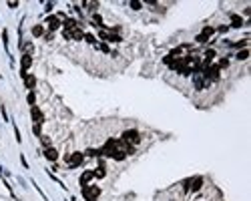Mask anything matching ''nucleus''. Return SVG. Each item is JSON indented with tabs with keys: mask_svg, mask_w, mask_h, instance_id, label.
Returning a JSON list of instances; mask_svg holds the SVG:
<instances>
[{
	"mask_svg": "<svg viewBox=\"0 0 251 201\" xmlns=\"http://www.w3.org/2000/svg\"><path fill=\"white\" fill-rule=\"evenodd\" d=\"M100 195V189L97 187V185H86V187H82V197H85L86 201H97V197Z\"/></svg>",
	"mask_w": 251,
	"mask_h": 201,
	"instance_id": "f257e3e1",
	"label": "nucleus"
},
{
	"mask_svg": "<svg viewBox=\"0 0 251 201\" xmlns=\"http://www.w3.org/2000/svg\"><path fill=\"white\" fill-rule=\"evenodd\" d=\"M121 141H125L127 145L135 147V145L141 141V135H139V131H125V133H123V139H121Z\"/></svg>",
	"mask_w": 251,
	"mask_h": 201,
	"instance_id": "f03ea898",
	"label": "nucleus"
},
{
	"mask_svg": "<svg viewBox=\"0 0 251 201\" xmlns=\"http://www.w3.org/2000/svg\"><path fill=\"white\" fill-rule=\"evenodd\" d=\"M219 73H221V68H219L217 64H213V67H207L203 70V76H205V79H209V80H217L219 79Z\"/></svg>",
	"mask_w": 251,
	"mask_h": 201,
	"instance_id": "7ed1b4c3",
	"label": "nucleus"
},
{
	"mask_svg": "<svg viewBox=\"0 0 251 201\" xmlns=\"http://www.w3.org/2000/svg\"><path fill=\"white\" fill-rule=\"evenodd\" d=\"M66 163H68L70 167L80 165V163H82V153H70V155H66Z\"/></svg>",
	"mask_w": 251,
	"mask_h": 201,
	"instance_id": "20e7f679",
	"label": "nucleus"
},
{
	"mask_svg": "<svg viewBox=\"0 0 251 201\" xmlns=\"http://www.w3.org/2000/svg\"><path fill=\"white\" fill-rule=\"evenodd\" d=\"M32 64V58H30V54H24L22 60H20V67H22V76H26V68Z\"/></svg>",
	"mask_w": 251,
	"mask_h": 201,
	"instance_id": "39448f33",
	"label": "nucleus"
},
{
	"mask_svg": "<svg viewBox=\"0 0 251 201\" xmlns=\"http://www.w3.org/2000/svg\"><path fill=\"white\" fill-rule=\"evenodd\" d=\"M201 187H203V177H195V179L189 181V189L191 191H199Z\"/></svg>",
	"mask_w": 251,
	"mask_h": 201,
	"instance_id": "423d86ee",
	"label": "nucleus"
},
{
	"mask_svg": "<svg viewBox=\"0 0 251 201\" xmlns=\"http://www.w3.org/2000/svg\"><path fill=\"white\" fill-rule=\"evenodd\" d=\"M93 177H94L93 171H85V173L80 175V185H82V187H86V185H88V181L93 179Z\"/></svg>",
	"mask_w": 251,
	"mask_h": 201,
	"instance_id": "0eeeda50",
	"label": "nucleus"
},
{
	"mask_svg": "<svg viewBox=\"0 0 251 201\" xmlns=\"http://www.w3.org/2000/svg\"><path fill=\"white\" fill-rule=\"evenodd\" d=\"M44 157H46L48 161H56V159H58V151L52 149V147H48L46 151H44Z\"/></svg>",
	"mask_w": 251,
	"mask_h": 201,
	"instance_id": "6e6552de",
	"label": "nucleus"
},
{
	"mask_svg": "<svg viewBox=\"0 0 251 201\" xmlns=\"http://www.w3.org/2000/svg\"><path fill=\"white\" fill-rule=\"evenodd\" d=\"M32 121L36 123V125H40L42 121H44V117H42V113H40V109L32 107Z\"/></svg>",
	"mask_w": 251,
	"mask_h": 201,
	"instance_id": "1a4fd4ad",
	"label": "nucleus"
},
{
	"mask_svg": "<svg viewBox=\"0 0 251 201\" xmlns=\"http://www.w3.org/2000/svg\"><path fill=\"white\" fill-rule=\"evenodd\" d=\"M46 22H48V26L52 28V30H56V28L60 26V20H58V16H48V20H46Z\"/></svg>",
	"mask_w": 251,
	"mask_h": 201,
	"instance_id": "9d476101",
	"label": "nucleus"
},
{
	"mask_svg": "<svg viewBox=\"0 0 251 201\" xmlns=\"http://www.w3.org/2000/svg\"><path fill=\"white\" fill-rule=\"evenodd\" d=\"M24 85H26V88H34V85H36V79H34L32 74H26V76H24Z\"/></svg>",
	"mask_w": 251,
	"mask_h": 201,
	"instance_id": "9b49d317",
	"label": "nucleus"
},
{
	"mask_svg": "<svg viewBox=\"0 0 251 201\" xmlns=\"http://www.w3.org/2000/svg\"><path fill=\"white\" fill-rule=\"evenodd\" d=\"M231 22H233V24H231L233 28H241V26H243V20H241V16H237V14H233V16H231Z\"/></svg>",
	"mask_w": 251,
	"mask_h": 201,
	"instance_id": "f8f14e48",
	"label": "nucleus"
},
{
	"mask_svg": "<svg viewBox=\"0 0 251 201\" xmlns=\"http://www.w3.org/2000/svg\"><path fill=\"white\" fill-rule=\"evenodd\" d=\"M93 173H94V177H99V179H100V177H105V175H106V171H105V165H100V167L97 169V171H93Z\"/></svg>",
	"mask_w": 251,
	"mask_h": 201,
	"instance_id": "ddd939ff",
	"label": "nucleus"
},
{
	"mask_svg": "<svg viewBox=\"0 0 251 201\" xmlns=\"http://www.w3.org/2000/svg\"><path fill=\"white\" fill-rule=\"evenodd\" d=\"M247 56H249V50H247V48L239 50V54H237V58H239V60H247Z\"/></svg>",
	"mask_w": 251,
	"mask_h": 201,
	"instance_id": "4468645a",
	"label": "nucleus"
},
{
	"mask_svg": "<svg viewBox=\"0 0 251 201\" xmlns=\"http://www.w3.org/2000/svg\"><path fill=\"white\" fill-rule=\"evenodd\" d=\"M80 38H85V34L80 32L79 28H74V30H73V40H80Z\"/></svg>",
	"mask_w": 251,
	"mask_h": 201,
	"instance_id": "2eb2a0df",
	"label": "nucleus"
},
{
	"mask_svg": "<svg viewBox=\"0 0 251 201\" xmlns=\"http://www.w3.org/2000/svg\"><path fill=\"white\" fill-rule=\"evenodd\" d=\"M32 34H34V36H42V34H44V28H42V26H34L32 28Z\"/></svg>",
	"mask_w": 251,
	"mask_h": 201,
	"instance_id": "dca6fc26",
	"label": "nucleus"
},
{
	"mask_svg": "<svg viewBox=\"0 0 251 201\" xmlns=\"http://www.w3.org/2000/svg\"><path fill=\"white\" fill-rule=\"evenodd\" d=\"M213 32H215V30H213L211 26H205V28H203V32H201V34H203V36H207V38H209V36H211Z\"/></svg>",
	"mask_w": 251,
	"mask_h": 201,
	"instance_id": "f3484780",
	"label": "nucleus"
},
{
	"mask_svg": "<svg viewBox=\"0 0 251 201\" xmlns=\"http://www.w3.org/2000/svg\"><path fill=\"white\" fill-rule=\"evenodd\" d=\"M93 22L97 24V26H103V18H100L99 14H94V16H93Z\"/></svg>",
	"mask_w": 251,
	"mask_h": 201,
	"instance_id": "a211bd4d",
	"label": "nucleus"
},
{
	"mask_svg": "<svg viewBox=\"0 0 251 201\" xmlns=\"http://www.w3.org/2000/svg\"><path fill=\"white\" fill-rule=\"evenodd\" d=\"M85 40H86V42H91V44H94V42H97V38H94L93 34H85Z\"/></svg>",
	"mask_w": 251,
	"mask_h": 201,
	"instance_id": "6ab92c4d",
	"label": "nucleus"
},
{
	"mask_svg": "<svg viewBox=\"0 0 251 201\" xmlns=\"http://www.w3.org/2000/svg\"><path fill=\"white\" fill-rule=\"evenodd\" d=\"M227 64H229V60H227V58H221V60H219V64H217V67H219V68H225Z\"/></svg>",
	"mask_w": 251,
	"mask_h": 201,
	"instance_id": "aec40b11",
	"label": "nucleus"
},
{
	"mask_svg": "<svg viewBox=\"0 0 251 201\" xmlns=\"http://www.w3.org/2000/svg\"><path fill=\"white\" fill-rule=\"evenodd\" d=\"M86 155H88V157H97V155H99V151H97V149H88V151H86Z\"/></svg>",
	"mask_w": 251,
	"mask_h": 201,
	"instance_id": "412c9836",
	"label": "nucleus"
},
{
	"mask_svg": "<svg viewBox=\"0 0 251 201\" xmlns=\"http://www.w3.org/2000/svg\"><path fill=\"white\" fill-rule=\"evenodd\" d=\"M247 46V40H239L237 44H235V48H245Z\"/></svg>",
	"mask_w": 251,
	"mask_h": 201,
	"instance_id": "4be33fe9",
	"label": "nucleus"
},
{
	"mask_svg": "<svg viewBox=\"0 0 251 201\" xmlns=\"http://www.w3.org/2000/svg\"><path fill=\"white\" fill-rule=\"evenodd\" d=\"M195 40H197V42H207L209 38H207V36H203V34H199V36H197Z\"/></svg>",
	"mask_w": 251,
	"mask_h": 201,
	"instance_id": "5701e85b",
	"label": "nucleus"
},
{
	"mask_svg": "<svg viewBox=\"0 0 251 201\" xmlns=\"http://www.w3.org/2000/svg\"><path fill=\"white\" fill-rule=\"evenodd\" d=\"M85 6H88V8H91V10H94V8L99 6V4H97V2H86Z\"/></svg>",
	"mask_w": 251,
	"mask_h": 201,
	"instance_id": "b1692460",
	"label": "nucleus"
},
{
	"mask_svg": "<svg viewBox=\"0 0 251 201\" xmlns=\"http://www.w3.org/2000/svg\"><path fill=\"white\" fill-rule=\"evenodd\" d=\"M131 8H135V10H139V8H141V2H135V0H133V2H131Z\"/></svg>",
	"mask_w": 251,
	"mask_h": 201,
	"instance_id": "393cba45",
	"label": "nucleus"
},
{
	"mask_svg": "<svg viewBox=\"0 0 251 201\" xmlns=\"http://www.w3.org/2000/svg\"><path fill=\"white\" fill-rule=\"evenodd\" d=\"M42 145L48 147V145H50V139H48V137H42Z\"/></svg>",
	"mask_w": 251,
	"mask_h": 201,
	"instance_id": "a878e982",
	"label": "nucleus"
},
{
	"mask_svg": "<svg viewBox=\"0 0 251 201\" xmlns=\"http://www.w3.org/2000/svg\"><path fill=\"white\" fill-rule=\"evenodd\" d=\"M34 135H36V137H40V125H34Z\"/></svg>",
	"mask_w": 251,
	"mask_h": 201,
	"instance_id": "bb28decb",
	"label": "nucleus"
},
{
	"mask_svg": "<svg viewBox=\"0 0 251 201\" xmlns=\"http://www.w3.org/2000/svg\"><path fill=\"white\" fill-rule=\"evenodd\" d=\"M34 100H36V99H34V94L30 93V94H28V103H30V105H34Z\"/></svg>",
	"mask_w": 251,
	"mask_h": 201,
	"instance_id": "cd10ccee",
	"label": "nucleus"
}]
</instances>
